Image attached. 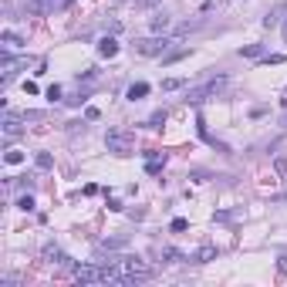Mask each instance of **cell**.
I'll use <instances>...</instances> for the list:
<instances>
[{
  "label": "cell",
  "instance_id": "7a4b0ae2",
  "mask_svg": "<svg viewBox=\"0 0 287 287\" xmlns=\"http://www.w3.org/2000/svg\"><path fill=\"white\" fill-rule=\"evenodd\" d=\"M105 145H108V152H115V155H132L135 132H129V129H111V132L105 135Z\"/></svg>",
  "mask_w": 287,
  "mask_h": 287
},
{
  "label": "cell",
  "instance_id": "30bf717a",
  "mask_svg": "<svg viewBox=\"0 0 287 287\" xmlns=\"http://www.w3.org/2000/svg\"><path fill=\"white\" fill-rule=\"evenodd\" d=\"M145 95H149V85H145V81H135V85H129V91H125L129 101H142Z\"/></svg>",
  "mask_w": 287,
  "mask_h": 287
},
{
  "label": "cell",
  "instance_id": "4fadbf2b",
  "mask_svg": "<svg viewBox=\"0 0 287 287\" xmlns=\"http://www.w3.org/2000/svg\"><path fill=\"white\" fill-rule=\"evenodd\" d=\"M0 41L7 44V51H14V47H24V41H21L14 31H4V34H0Z\"/></svg>",
  "mask_w": 287,
  "mask_h": 287
},
{
  "label": "cell",
  "instance_id": "9c48e42d",
  "mask_svg": "<svg viewBox=\"0 0 287 287\" xmlns=\"http://www.w3.org/2000/svg\"><path fill=\"white\" fill-rule=\"evenodd\" d=\"M98 54L101 58H115L119 54V41H115V37H101L98 41Z\"/></svg>",
  "mask_w": 287,
  "mask_h": 287
},
{
  "label": "cell",
  "instance_id": "ba28073f",
  "mask_svg": "<svg viewBox=\"0 0 287 287\" xmlns=\"http://www.w3.org/2000/svg\"><path fill=\"white\" fill-rule=\"evenodd\" d=\"M149 27H152L155 34H166L169 27H173V17H169V14H155L152 21H149Z\"/></svg>",
  "mask_w": 287,
  "mask_h": 287
},
{
  "label": "cell",
  "instance_id": "4316f807",
  "mask_svg": "<svg viewBox=\"0 0 287 287\" xmlns=\"http://www.w3.org/2000/svg\"><path fill=\"white\" fill-rule=\"evenodd\" d=\"M105 27H108V34H119V31H122V24H119V21H108Z\"/></svg>",
  "mask_w": 287,
  "mask_h": 287
},
{
  "label": "cell",
  "instance_id": "44dd1931",
  "mask_svg": "<svg viewBox=\"0 0 287 287\" xmlns=\"http://www.w3.org/2000/svg\"><path fill=\"white\" fill-rule=\"evenodd\" d=\"M280 61H287L284 54H270V58H260V65H280Z\"/></svg>",
  "mask_w": 287,
  "mask_h": 287
},
{
  "label": "cell",
  "instance_id": "cb8c5ba5",
  "mask_svg": "<svg viewBox=\"0 0 287 287\" xmlns=\"http://www.w3.org/2000/svg\"><path fill=\"white\" fill-rule=\"evenodd\" d=\"M44 119V111H24V122H41Z\"/></svg>",
  "mask_w": 287,
  "mask_h": 287
},
{
  "label": "cell",
  "instance_id": "ffe728a7",
  "mask_svg": "<svg viewBox=\"0 0 287 287\" xmlns=\"http://www.w3.org/2000/svg\"><path fill=\"white\" fill-rule=\"evenodd\" d=\"M17 206H21V210H34V196H31V193L21 196V199H17Z\"/></svg>",
  "mask_w": 287,
  "mask_h": 287
},
{
  "label": "cell",
  "instance_id": "277c9868",
  "mask_svg": "<svg viewBox=\"0 0 287 287\" xmlns=\"http://www.w3.org/2000/svg\"><path fill=\"white\" fill-rule=\"evenodd\" d=\"M44 260L47 264H54V267H65V270H75V260H71L61 247H54V243H47L44 247Z\"/></svg>",
  "mask_w": 287,
  "mask_h": 287
},
{
  "label": "cell",
  "instance_id": "7c38bea8",
  "mask_svg": "<svg viewBox=\"0 0 287 287\" xmlns=\"http://www.w3.org/2000/svg\"><path fill=\"white\" fill-rule=\"evenodd\" d=\"M284 11H287L284 4H277L274 11H270V14H267V17H264V27H267V31H270V27H277V24H280V14H284Z\"/></svg>",
  "mask_w": 287,
  "mask_h": 287
},
{
  "label": "cell",
  "instance_id": "7402d4cb",
  "mask_svg": "<svg viewBox=\"0 0 287 287\" xmlns=\"http://www.w3.org/2000/svg\"><path fill=\"white\" fill-rule=\"evenodd\" d=\"M186 226H189L186 220H173V223H169V230H173V233H183V230H186Z\"/></svg>",
  "mask_w": 287,
  "mask_h": 287
},
{
  "label": "cell",
  "instance_id": "d4e9b609",
  "mask_svg": "<svg viewBox=\"0 0 287 287\" xmlns=\"http://www.w3.org/2000/svg\"><path fill=\"white\" fill-rule=\"evenodd\" d=\"M47 98L58 101V98H61V88H58V85H51V88H47Z\"/></svg>",
  "mask_w": 287,
  "mask_h": 287
},
{
  "label": "cell",
  "instance_id": "e0dca14e",
  "mask_svg": "<svg viewBox=\"0 0 287 287\" xmlns=\"http://www.w3.org/2000/svg\"><path fill=\"white\" fill-rule=\"evenodd\" d=\"M274 173L280 179H287V159H284V155H277V159H274Z\"/></svg>",
  "mask_w": 287,
  "mask_h": 287
},
{
  "label": "cell",
  "instance_id": "83f0119b",
  "mask_svg": "<svg viewBox=\"0 0 287 287\" xmlns=\"http://www.w3.org/2000/svg\"><path fill=\"white\" fill-rule=\"evenodd\" d=\"M284 34H287V24H284Z\"/></svg>",
  "mask_w": 287,
  "mask_h": 287
},
{
  "label": "cell",
  "instance_id": "8fae6325",
  "mask_svg": "<svg viewBox=\"0 0 287 287\" xmlns=\"http://www.w3.org/2000/svg\"><path fill=\"white\" fill-rule=\"evenodd\" d=\"M162 260H166V264H179V260H189L186 254H183V250H176V247H162Z\"/></svg>",
  "mask_w": 287,
  "mask_h": 287
},
{
  "label": "cell",
  "instance_id": "603a6c76",
  "mask_svg": "<svg viewBox=\"0 0 287 287\" xmlns=\"http://www.w3.org/2000/svg\"><path fill=\"white\" fill-rule=\"evenodd\" d=\"M85 119H88V122H98V119H101V111L91 105V108H85Z\"/></svg>",
  "mask_w": 287,
  "mask_h": 287
},
{
  "label": "cell",
  "instance_id": "484cf974",
  "mask_svg": "<svg viewBox=\"0 0 287 287\" xmlns=\"http://www.w3.org/2000/svg\"><path fill=\"white\" fill-rule=\"evenodd\" d=\"M152 4H159V0H135V7H139V11H145V7H152Z\"/></svg>",
  "mask_w": 287,
  "mask_h": 287
},
{
  "label": "cell",
  "instance_id": "8992f818",
  "mask_svg": "<svg viewBox=\"0 0 287 287\" xmlns=\"http://www.w3.org/2000/svg\"><path fill=\"white\" fill-rule=\"evenodd\" d=\"M24 115H14V111H7V115H4V135H7V142H11V139H17V135L24 132Z\"/></svg>",
  "mask_w": 287,
  "mask_h": 287
},
{
  "label": "cell",
  "instance_id": "5bb4252c",
  "mask_svg": "<svg viewBox=\"0 0 287 287\" xmlns=\"http://www.w3.org/2000/svg\"><path fill=\"white\" fill-rule=\"evenodd\" d=\"M240 58H264V44H243Z\"/></svg>",
  "mask_w": 287,
  "mask_h": 287
},
{
  "label": "cell",
  "instance_id": "2e32d148",
  "mask_svg": "<svg viewBox=\"0 0 287 287\" xmlns=\"http://www.w3.org/2000/svg\"><path fill=\"white\" fill-rule=\"evenodd\" d=\"M34 162H37V169H54V159H51V152H37V155H34Z\"/></svg>",
  "mask_w": 287,
  "mask_h": 287
},
{
  "label": "cell",
  "instance_id": "ac0fdd59",
  "mask_svg": "<svg viewBox=\"0 0 287 287\" xmlns=\"http://www.w3.org/2000/svg\"><path fill=\"white\" fill-rule=\"evenodd\" d=\"M166 119H169L166 111H155L152 119H149V129H162V125H166Z\"/></svg>",
  "mask_w": 287,
  "mask_h": 287
},
{
  "label": "cell",
  "instance_id": "d6986e66",
  "mask_svg": "<svg viewBox=\"0 0 287 287\" xmlns=\"http://www.w3.org/2000/svg\"><path fill=\"white\" fill-rule=\"evenodd\" d=\"M183 85H186L183 78H166V81H162V91H176V88H183Z\"/></svg>",
  "mask_w": 287,
  "mask_h": 287
},
{
  "label": "cell",
  "instance_id": "52a82bcc",
  "mask_svg": "<svg viewBox=\"0 0 287 287\" xmlns=\"http://www.w3.org/2000/svg\"><path fill=\"white\" fill-rule=\"evenodd\" d=\"M210 260H216V247H213V243L199 247L196 254H193V264H210Z\"/></svg>",
  "mask_w": 287,
  "mask_h": 287
},
{
  "label": "cell",
  "instance_id": "5b68a950",
  "mask_svg": "<svg viewBox=\"0 0 287 287\" xmlns=\"http://www.w3.org/2000/svg\"><path fill=\"white\" fill-rule=\"evenodd\" d=\"M68 0H27V14L34 17H44V14H54L58 7H65Z\"/></svg>",
  "mask_w": 287,
  "mask_h": 287
},
{
  "label": "cell",
  "instance_id": "6da1fadb",
  "mask_svg": "<svg viewBox=\"0 0 287 287\" xmlns=\"http://www.w3.org/2000/svg\"><path fill=\"white\" fill-rule=\"evenodd\" d=\"M173 44L176 41H169V37H139L132 47H135V54H142V58H166Z\"/></svg>",
  "mask_w": 287,
  "mask_h": 287
},
{
  "label": "cell",
  "instance_id": "9a60e30c",
  "mask_svg": "<svg viewBox=\"0 0 287 287\" xmlns=\"http://www.w3.org/2000/svg\"><path fill=\"white\" fill-rule=\"evenodd\" d=\"M4 162H7V166H21V162H24V152H17V149H7V152H4Z\"/></svg>",
  "mask_w": 287,
  "mask_h": 287
},
{
  "label": "cell",
  "instance_id": "3957f363",
  "mask_svg": "<svg viewBox=\"0 0 287 287\" xmlns=\"http://www.w3.org/2000/svg\"><path fill=\"white\" fill-rule=\"evenodd\" d=\"M223 85H226V78H210V81H203V85H196V88H189L186 91V101H189V105H199V101L213 98Z\"/></svg>",
  "mask_w": 287,
  "mask_h": 287
}]
</instances>
